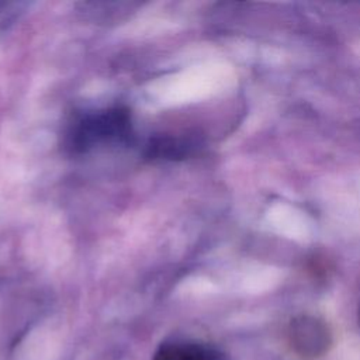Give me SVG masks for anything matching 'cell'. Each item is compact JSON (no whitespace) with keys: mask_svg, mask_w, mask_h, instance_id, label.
<instances>
[{"mask_svg":"<svg viewBox=\"0 0 360 360\" xmlns=\"http://www.w3.org/2000/svg\"><path fill=\"white\" fill-rule=\"evenodd\" d=\"M134 128L128 108L114 105L84 112L66 131V146L76 153L105 143H132Z\"/></svg>","mask_w":360,"mask_h":360,"instance_id":"6da1fadb","label":"cell"},{"mask_svg":"<svg viewBox=\"0 0 360 360\" xmlns=\"http://www.w3.org/2000/svg\"><path fill=\"white\" fill-rule=\"evenodd\" d=\"M287 340L291 350L301 359H316L328 352L332 335L322 319L300 315L291 319L287 328Z\"/></svg>","mask_w":360,"mask_h":360,"instance_id":"7a4b0ae2","label":"cell"},{"mask_svg":"<svg viewBox=\"0 0 360 360\" xmlns=\"http://www.w3.org/2000/svg\"><path fill=\"white\" fill-rule=\"evenodd\" d=\"M152 360H229L219 349L187 340H170L162 343Z\"/></svg>","mask_w":360,"mask_h":360,"instance_id":"3957f363","label":"cell"},{"mask_svg":"<svg viewBox=\"0 0 360 360\" xmlns=\"http://www.w3.org/2000/svg\"><path fill=\"white\" fill-rule=\"evenodd\" d=\"M359 323H360V307H359Z\"/></svg>","mask_w":360,"mask_h":360,"instance_id":"277c9868","label":"cell"}]
</instances>
